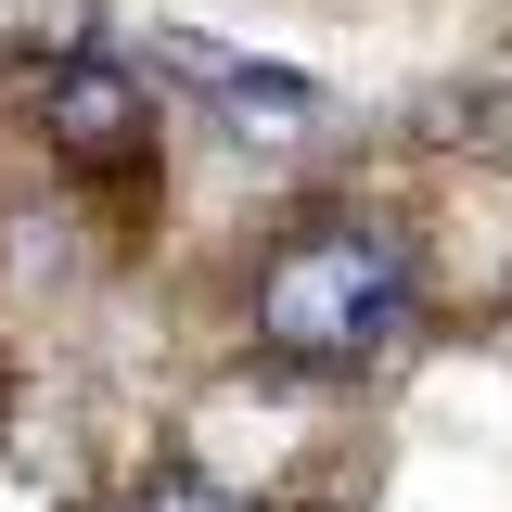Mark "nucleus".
Returning a JSON list of instances; mask_svg holds the SVG:
<instances>
[{"instance_id":"obj_1","label":"nucleus","mask_w":512,"mask_h":512,"mask_svg":"<svg viewBox=\"0 0 512 512\" xmlns=\"http://www.w3.org/2000/svg\"><path fill=\"white\" fill-rule=\"evenodd\" d=\"M397 320H410V256L359 218H320L256 269V346L282 372H372Z\"/></svg>"},{"instance_id":"obj_2","label":"nucleus","mask_w":512,"mask_h":512,"mask_svg":"<svg viewBox=\"0 0 512 512\" xmlns=\"http://www.w3.org/2000/svg\"><path fill=\"white\" fill-rule=\"evenodd\" d=\"M39 141H52L64 167H90V180H128L154 154V77L116 64V52H64L39 77Z\"/></svg>"},{"instance_id":"obj_3","label":"nucleus","mask_w":512,"mask_h":512,"mask_svg":"<svg viewBox=\"0 0 512 512\" xmlns=\"http://www.w3.org/2000/svg\"><path fill=\"white\" fill-rule=\"evenodd\" d=\"M154 77H192V90H205V116L231 128V141H308V128L333 116V90H320L308 64L218 52V39H192V26H167V39H154Z\"/></svg>"},{"instance_id":"obj_4","label":"nucleus","mask_w":512,"mask_h":512,"mask_svg":"<svg viewBox=\"0 0 512 512\" xmlns=\"http://www.w3.org/2000/svg\"><path fill=\"white\" fill-rule=\"evenodd\" d=\"M128 512H244V500H231V487H205V474H141Z\"/></svg>"}]
</instances>
